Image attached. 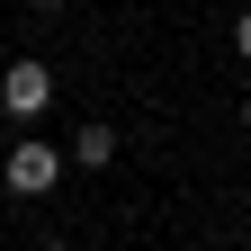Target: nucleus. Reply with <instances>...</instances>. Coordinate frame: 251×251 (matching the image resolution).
Masks as SVG:
<instances>
[{"label": "nucleus", "mask_w": 251, "mask_h": 251, "mask_svg": "<svg viewBox=\"0 0 251 251\" xmlns=\"http://www.w3.org/2000/svg\"><path fill=\"white\" fill-rule=\"evenodd\" d=\"M63 162H72V152H54V144H9L0 152V179H9V198H45L63 179Z\"/></svg>", "instance_id": "obj_1"}, {"label": "nucleus", "mask_w": 251, "mask_h": 251, "mask_svg": "<svg viewBox=\"0 0 251 251\" xmlns=\"http://www.w3.org/2000/svg\"><path fill=\"white\" fill-rule=\"evenodd\" d=\"M45 99H54V72H45L36 54H18L9 72H0V108H9V117H36Z\"/></svg>", "instance_id": "obj_2"}, {"label": "nucleus", "mask_w": 251, "mask_h": 251, "mask_svg": "<svg viewBox=\"0 0 251 251\" xmlns=\"http://www.w3.org/2000/svg\"><path fill=\"white\" fill-rule=\"evenodd\" d=\"M72 162L81 171H108L117 162V126H81V135H72Z\"/></svg>", "instance_id": "obj_3"}, {"label": "nucleus", "mask_w": 251, "mask_h": 251, "mask_svg": "<svg viewBox=\"0 0 251 251\" xmlns=\"http://www.w3.org/2000/svg\"><path fill=\"white\" fill-rule=\"evenodd\" d=\"M233 54H242V63H251V9H242V18H233Z\"/></svg>", "instance_id": "obj_4"}, {"label": "nucleus", "mask_w": 251, "mask_h": 251, "mask_svg": "<svg viewBox=\"0 0 251 251\" xmlns=\"http://www.w3.org/2000/svg\"><path fill=\"white\" fill-rule=\"evenodd\" d=\"M36 251H72V242H36Z\"/></svg>", "instance_id": "obj_5"}, {"label": "nucleus", "mask_w": 251, "mask_h": 251, "mask_svg": "<svg viewBox=\"0 0 251 251\" xmlns=\"http://www.w3.org/2000/svg\"><path fill=\"white\" fill-rule=\"evenodd\" d=\"M242 126H251V90H242Z\"/></svg>", "instance_id": "obj_6"}, {"label": "nucleus", "mask_w": 251, "mask_h": 251, "mask_svg": "<svg viewBox=\"0 0 251 251\" xmlns=\"http://www.w3.org/2000/svg\"><path fill=\"white\" fill-rule=\"evenodd\" d=\"M36 9H63V0H36Z\"/></svg>", "instance_id": "obj_7"}, {"label": "nucleus", "mask_w": 251, "mask_h": 251, "mask_svg": "<svg viewBox=\"0 0 251 251\" xmlns=\"http://www.w3.org/2000/svg\"><path fill=\"white\" fill-rule=\"evenodd\" d=\"M0 126H9V108H0Z\"/></svg>", "instance_id": "obj_8"}]
</instances>
